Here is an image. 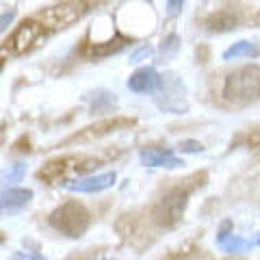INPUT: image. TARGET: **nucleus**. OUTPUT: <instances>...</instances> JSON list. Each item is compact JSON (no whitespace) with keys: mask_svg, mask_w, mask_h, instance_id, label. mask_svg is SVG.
<instances>
[{"mask_svg":"<svg viewBox=\"0 0 260 260\" xmlns=\"http://www.w3.org/2000/svg\"><path fill=\"white\" fill-rule=\"evenodd\" d=\"M223 95L232 104H249L260 98V65H245L225 78Z\"/></svg>","mask_w":260,"mask_h":260,"instance_id":"1","label":"nucleus"},{"mask_svg":"<svg viewBox=\"0 0 260 260\" xmlns=\"http://www.w3.org/2000/svg\"><path fill=\"white\" fill-rule=\"evenodd\" d=\"M154 102L156 107L172 115H182L189 111V98H186V87L182 78L176 72H165L160 74L158 89L154 91Z\"/></svg>","mask_w":260,"mask_h":260,"instance_id":"2","label":"nucleus"},{"mask_svg":"<svg viewBox=\"0 0 260 260\" xmlns=\"http://www.w3.org/2000/svg\"><path fill=\"white\" fill-rule=\"evenodd\" d=\"M89 223H91V215L89 210L78 204V202H65L59 208L50 215V225L56 232L65 234L70 239H80L83 234L89 230Z\"/></svg>","mask_w":260,"mask_h":260,"instance_id":"3","label":"nucleus"},{"mask_svg":"<svg viewBox=\"0 0 260 260\" xmlns=\"http://www.w3.org/2000/svg\"><path fill=\"white\" fill-rule=\"evenodd\" d=\"M186 198H189V193L182 189H174L167 195H162L156 202V206H154V213H152L154 221L158 225H167V228L178 223L186 208Z\"/></svg>","mask_w":260,"mask_h":260,"instance_id":"4","label":"nucleus"},{"mask_svg":"<svg viewBox=\"0 0 260 260\" xmlns=\"http://www.w3.org/2000/svg\"><path fill=\"white\" fill-rule=\"evenodd\" d=\"M85 13V5L78 0L63 3L59 7H50L48 11L42 13V24L48 28H68L74 22H78Z\"/></svg>","mask_w":260,"mask_h":260,"instance_id":"5","label":"nucleus"},{"mask_svg":"<svg viewBox=\"0 0 260 260\" xmlns=\"http://www.w3.org/2000/svg\"><path fill=\"white\" fill-rule=\"evenodd\" d=\"M117 180V174L115 172H104V174H91V176H83L78 180H68L63 182V189L65 191H72V193H102L111 189Z\"/></svg>","mask_w":260,"mask_h":260,"instance_id":"6","label":"nucleus"},{"mask_svg":"<svg viewBox=\"0 0 260 260\" xmlns=\"http://www.w3.org/2000/svg\"><path fill=\"white\" fill-rule=\"evenodd\" d=\"M256 245H260V237L256 241L237 237V234L232 232L230 219H225V221L221 223V228H219V232H217V247L221 251H225V254H247V251H251Z\"/></svg>","mask_w":260,"mask_h":260,"instance_id":"7","label":"nucleus"},{"mask_svg":"<svg viewBox=\"0 0 260 260\" xmlns=\"http://www.w3.org/2000/svg\"><path fill=\"white\" fill-rule=\"evenodd\" d=\"M30 189H22V186H9L7 191L0 193V213L3 215H18L32 202Z\"/></svg>","mask_w":260,"mask_h":260,"instance_id":"8","label":"nucleus"},{"mask_svg":"<svg viewBox=\"0 0 260 260\" xmlns=\"http://www.w3.org/2000/svg\"><path fill=\"white\" fill-rule=\"evenodd\" d=\"M42 30H44V26H39V24L32 22V20L22 22L20 26L13 30L11 39L7 42V44H9V48H11V52H15V54L26 52L28 48L37 42V37L42 35Z\"/></svg>","mask_w":260,"mask_h":260,"instance_id":"9","label":"nucleus"},{"mask_svg":"<svg viewBox=\"0 0 260 260\" xmlns=\"http://www.w3.org/2000/svg\"><path fill=\"white\" fill-rule=\"evenodd\" d=\"M141 165L145 167H165V169H178L184 165L182 158H178L172 150H162V148H148L139 154Z\"/></svg>","mask_w":260,"mask_h":260,"instance_id":"10","label":"nucleus"},{"mask_svg":"<svg viewBox=\"0 0 260 260\" xmlns=\"http://www.w3.org/2000/svg\"><path fill=\"white\" fill-rule=\"evenodd\" d=\"M160 74L154 68H141L128 78V89L135 93H154L158 89Z\"/></svg>","mask_w":260,"mask_h":260,"instance_id":"11","label":"nucleus"},{"mask_svg":"<svg viewBox=\"0 0 260 260\" xmlns=\"http://www.w3.org/2000/svg\"><path fill=\"white\" fill-rule=\"evenodd\" d=\"M237 22H239L237 15H234L232 11L223 9V11H217V13L210 15V18L206 20V26H208L210 32H225V30L237 28Z\"/></svg>","mask_w":260,"mask_h":260,"instance_id":"12","label":"nucleus"},{"mask_svg":"<svg viewBox=\"0 0 260 260\" xmlns=\"http://www.w3.org/2000/svg\"><path fill=\"white\" fill-rule=\"evenodd\" d=\"M258 54H260L258 44L243 39V42L232 44V46L223 52V61H232V59H256Z\"/></svg>","mask_w":260,"mask_h":260,"instance_id":"13","label":"nucleus"},{"mask_svg":"<svg viewBox=\"0 0 260 260\" xmlns=\"http://www.w3.org/2000/svg\"><path fill=\"white\" fill-rule=\"evenodd\" d=\"M89 100H91V113H113L117 107V98L115 93L107 91V89H98L95 93L89 95Z\"/></svg>","mask_w":260,"mask_h":260,"instance_id":"14","label":"nucleus"},{"mask_svg":"<svg viewBox=\"0 0 260 260\" xmlns=\"http://www.w3.org/2000/svg\"><path fill=\"white\" fill-rule=\"evenodd\" d=\"M26 176V165L24 162H13V165L0 169V184L3 186H15Z\"/></svg>","mask_w":260,"mask_h":260,"instance_id":"15","label":"nucleus"},{"mask_svg":"<svg viewBox=\"0 0 260 260\" xmlns=\"http://www.w3.org/2000/svg\"><path fill=\"white\" fill-rule=\"evenodd\" d=\"M178 50H180V37H178L176 32H172V35H167L165 39H162L160 50H158V59L160 61L174 59V56L178 54Z\"/></svg>","mask_w":260,"mask_h":260,"instance_id":"16","label":"nucleus"},{"mask_svg":"<svg viewBox=\"0 0 260 260\" xmlns=\"http://www.w3.org/2000/svg\"><path fill=\"white\" fill-rule=\"evenodd\" d=\"M68 162H70V158H59V160L48 162L44 169H39V178H46V180H59V178L63 176V172L68 169Z\"/></svg>","mask_w":260,"mask_h":260,"instance_id":"17","label":"nucleus"},{"mask_svg":"<svg viewBox=\"0 0 260 260\" xmlns=\"http://www.w3.org/2000/svg\"><path fill=\"white\" fill-rule=\"evenodd\" d=\"M154 54V48L150 46V44H141L139 48H135L133 52H130V63L133 65H139V63H143V61H148L150 56Z\"/></svg>","mask_w":260,"mask_h":260,"instance_id":"18","label":"nucleus"},{"mask_svg":"<svg viewBox=\"0 0 260 260\" xmlns=\"http://www.w3.org/2000/svg\"><path fill=\"white\" fill-rule=\"evenodd\" d=\"M184 154H202L206 148L202 145L200 141H195V139H184V141H180V145H178Z\"/></svg>","mask_w":260,"mask_h":260,"instance_id":"19","label":"nucleus"},{"mask_svg":"<svg viewBox=\"0 0 260 260\" xmlns=\"http://www.w3.org/2000/svg\"><path fill=\"white\" fill-rule=\"evenodd\" d=\"M186 0H165V9L169 18H178L182 13V7H184Z\"/></svg>","mask_w":260,"mask_h":260,"instance_id":"20","label":"nucleus"},{"mask_svg":"<svg viewBox=\"0 0 260 260\" xmlns=\"http://www.w3.org/2000/svg\"><path fill=\"white\" fill-rule=\"evenodd\" d=\"M13 20H15V11H13V9L0 13V35H3L5 30H9V26L13 24Z\"/></svg>","mask_w":260,"mask_h":260,"instance_id":"21","label":"nucleus"},{"mask_svg":"<svg viewBox=\"0 0 260 260\" xmlns=\"http://www.w3.org/2000/svg\"><path fill=\"white\" fill-rule=\"evenodd\" d=\"M11 260H46V258L39 256V254H30V251H18Z\"/></svg>","mask_w":260,"mask_h":260,"instance_id":"22","label":"nucleus"},{"mask_svg":"<svg viewBox=\"0 0 260 260\" xmlns=\"http://www.w3.org/2000/svg\"><path fill=\"white\" fill-rule=\"evenodd\" d=\"M3 65H5V61H3V59H0V70H3Z\"/></svg>","mask_w":260,"mask_h":260,"instance_id":"23","label":"nucleus"}]
</instances>
